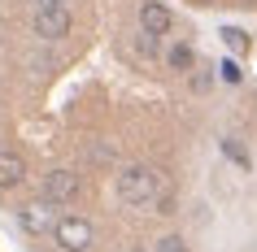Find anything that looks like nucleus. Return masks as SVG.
<instances>
[{"instance_id": "1", "label": "nucleus", "mask_w": 257, "mask_h": 252, "mask_svg": "<svg viewBox=\"0 0 257 252\" xmlns=\"http://www.w3.org/2000/svg\"><path fill=\"white\" fill-rule=\"evenodd\" d=\"M113 191L126 209H153V200L162 196V174L144 165V161H131V165H122L118 178H113Z\"/></svg>"}, {"instance_id": "2", "label": "nucleus", "mask_w": 257, "mask_h": 252, "mask_svg": "<svg viewBox=\"0 0 257 252\" xmlns=\"http://www.w3.org/2000/svg\"><path fill=\"white\" fill-rule=\"evenodd\" d=\"M48 235H53V243L61 252H87L96 243V226L87 222L83 213H66V217H57V222H53Z\"/></svg>"}, {"instance_id": "3", "label": "nucleus", "mask_w": 257, "mask_h": 252, "mask_svg": "<svg viewBox=\"0 0 257 252\" xmlns=\"http://www.w3.org/2000/svg\"><path fill=\"white\" fill-rule=\"evenodd\" d=\"M40 196L48 200V204H74V200L83 196V174L79 170H70V165H57V170L44 174V187H40Z\"/></svg>"}, {"instance_id": "4", "label": "nucleus", "mask_w": 257, "mask_h": 252, "mask_svg": "<svg viewBox=\"0 0 257 252\" xmlns=\"http://www.w3.org/2000/svg\"><path fill=\"white\" fill-rule=\"evenodd\" d=\"M70 27H74V18H70V5L66 9H35V18H31V31H35V40H66Z\"/></svg>"}, {"instance_id": "5", "label": "nucleus", "mask_w": 257, "mask_h": 252, "mask_svg": "<svg viewBox=\"0 0 257 252\" xmlns=\"http://www.w3.org/2000/svg\"><path fill=\"white\" fill-rule=\"evenodd\" d=\"M140 31H149V35H170V31H175V14L166 9L162 0H140Z\"/></svg>"}, {"instance_id": "6", "label": "nucleus", "mask_w": 257, "mask_h": 252, "mask_svg": "<svg viewBox=\"0 0 257 252\" xmlns=\"http://www.w3.org/2000/svg\"><path fill=\"white\" fill-rule=\"evenodd\" d=\"M57 204H48V200H31V204H22V213H18V222H22V230H31V235H44V230H53V217Z\"/></svg>"}, {"instance_id": "7", "label": "nucleus", "mask_w": 257, "mask_h": 252, "mask_svg": "<svg viewBox=\"0 0 257 252\" xmlns=\"http://www.w3.org/2000/svg\"><path fill=\"white\" fill-rule=\"evenodd\" d=\"M27 183V161L14 148H0V191H18Z\"/></svg>"}, {"instance_id": "8", "label": "nucleus", "mask_w": 257, "mask_h": 252, "mask_svg": "<svg viewBox=\"0 0 257 252\" xmlns=\"http://www.w3.org/2000/svg\"><path fill=\"white\" fill-rule=\"evenodd\" d=\"M166 66L175 70V74H192V66H196V48H192L188 40H179L166 48Z\"/></svg>"}, {"instance_id": "9", "label": "nucleus", "mask_w": 257, "mask_h": 252, "mask_svg": "<svg viewBox=\"0 0 257 252\" xmlns=\"http://www.w3.org/2000/svg\"><path fill=\"white\" fill-rule=\"evenodd\" d=\"M136 53H140V57H157V53H162V35L140 31V35H136Z\"/></svg>"}, {"instance_id": "10", "label": "nucleus", "mask_w": 257, "mask_h": 252, "mask_svg": "<svg viewBox=\"0 0 257 252\" xmlns=\"http://www.w3.org/2000/svg\"><path fill=\"white\" fill-rule=\"evenodd\" d=\"M153 252H192V243L183 235H162L157 243H153Z\"/></svg>"}, {"instance_id": "11", "label": "nucleus", "mask_w": 257, "mask_h": 252, "mask_svg": "<svg viewBox=\"0 0 257 252\" xmlns=\"http://www.w3.org/2000/svg\"><path fill=\"white\" fill-rule=\"evenodd\" d=\"M222 44H227L231 53H244V48H248V35L235 31V27H222Z\"/></svg>"}, {"instance_id": "12", "label": "nucleus", "mask_w": 257, "mask_h": 252, "mask_svg": "<svg viewBox=\"0 0 257 252\" xmlns=\"http://www.w3.org/2000/svg\"><path fill=\"white\" fill-rule=\"evenodd\" d=\"M218 74H222V79H227V83H240V79H244V70L235 66L231 57H227V61H222V66H218Z\"/></svg>"}, {"instance_id": "13", "label": "nucleus", "mask_w": 257, "mask_h": 252, "mask_svg": "<svg viewBox=\"0 0 257 252\" xmlns=\"http://www.w3.org/2000/svg\"><path fill=\"white\" fill-rule=\"evenodd\" d=\"M70 0H35V9H66Z\"/></svg>"}, {"instance_id": "14", "label": "nucleus", "mask_w": 257, "mask_h": 252, "mask_svg": "<svg viewBox=\"0 0 257 252\" xmlns=\"http://www.w3.org/2000/svg\"><path fill=\"white\" fill-rule=\"evenodd\" d=\"M122 252H144V243H131V248H122Z\"/></svg>"}, {"instance_id": "15", "label": "nucleus", "mask_w": 257, "mask_h": 252, "mask_svg": "<svg viewBox=\"0 0 257 252\" xmlns=\"http://www.w3.org/2000/svg\"><path fill=\"white\" fill-rule=\"evenodd\" d=\"M196 5H214V0H196Z\"/></svg>"}, {"instance_id": "16", "label": "nucleus", "mask_w": 257, "mask_h": 252, "mask_svg": "<svg viewBox=\"0 0 257 252\" xmlns=\"http://www.w3.org/2000/svg\"><path fill=\"white\" fill-rule=\"evenodd\" d=\"M0 35H5V22H0Z\"/></svg>"}]
</instances>
